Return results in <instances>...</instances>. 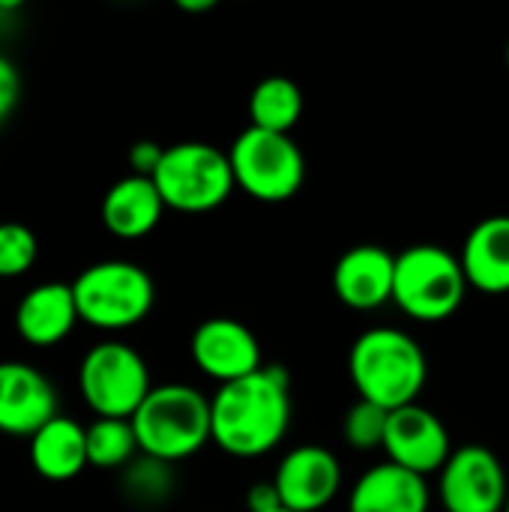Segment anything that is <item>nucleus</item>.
<instances>
[{
  "label": "nucleus",
  "instance_id": "nucleus-1",
  "mask_svg": "<svg viewBox=\"0 0 509 512\" xmlns=\"http://www.w3.org/2000/svg\"><path fill=\"white\" fill-rule=\"evenodd\" d=\"M213 444L234 459L273 453L291 426V375L270 363L222 384L210 399Z\"/></svg>",
  "mask_w": 509,
  "mask_h": 512
},
{
  "label": "nucleus",
  "instance_id": "nucleus-2",
  "mask_svg": "<svg viewBox=\"0 0 509 512\" xmlns=\"http://www.w3.org/2000/svg\"><path fill=\"white\" fill-rule=\"evenodd\" d=\"M348 375L363 402L399 411L417 402L429 363L414 336L399 327H372L357 336L348 354Z\"/></svg>",
  "mask_w": 509,
  "mask_h": 512
},
{
  "label": "nucleus",
  "instance_id": "nucleus-3",
  "mask_svg": "<svg viewBox=\"0 0 509 512\" xmlns=\"http://www.w3.org/2000/svg\"><path fill=\"white\" fill-rule=\"evenodd\" d=\"M132 429L144 456L177 465L213 441L210 399L189 384H159L135 411Z\"/></svg>",
  "mask_w": 509,
  "mask_h": 512
},
{
  "label": "nucleus",
  "instance_id": "nucleus-4",
  "mask_svg": "<svg viewBox=\"0 0 509 512\" xmlns=\"http://www.w3.org/2000/svg\"><path fill=\"white\" fill-rule=\"evenodd\" d=\"M462 261L435 243H417L396 255L393 303L420 324H438L459 312L468 294Z\"/></svg>",
  "mask_w": 509,
  "mask_h": 512
},
{
  "label": "nucleus",
  "instance_id": "nucleus-5",
  "mask_svg": "<svg viewBox=\"0 0 509 512\" xmlns=\"http://www.w3.org/2000/svg\"><path fill=\"white\" fill-rule=\"evenodd\" d=\"M78 318L96 330H129L141 324L156 303L150 273L132 261H99L78 273L72 282Z\"/></svg>",
  "mask_w": 509,
  "mask_h": 512
},
{
  "label": "nucleus",
  "instance_id": "nucleus-6",
  "mask_svg": "<svg viewBox=\"0 0 509 512\" xmlns=\"http://www.w3.org/2000/svg\"><path fill=\"white\" fill-rule=\"evenodd\" d=\"M150 180L156 183L165 207L177 213H210L237 189L228 153L207 141H180L165 147Z\"/></svg>",
  "mask_w": 509,
  "mask_h": 512
},
{
  "label": "nucleus",
  "instance_id": "nucleus-7",
  "mask_svg": "<svg viewBox=\"0 0 509 512\" xmlns=\"http://www.w3.org/2000/svg\"><path fill=\"white\" fill-rule=\"evenodd\" d=\"M228 159L237 189L261 204L291 201L306 180V159L291 135L249 126L234 138Z\"/></svg>",
  "mask_w": 509,
  "mask_h": 512
},
{
  "label": "nucleus",
  "instance_id": "nucleus-8",
  "mask_svg": "<svg viewBox=\"0 0 509 512\" xmlns=\"http://www.w3.org/2000/svg\"><path fill=\"white\" fill-rule=\"evenodd\" d=\"M78 390L96 417L132 420L150 396V369L144 357L117 339L93 345L78 366Z\"/></svg>",
  "mask_w": 509,
  "mask_h": 512
},
{
  "label": "nucleus",
  "instance_id": "nucleus-9",
  "mask_svg": "<svg viewBox=\"0 0 509 512\" xmlns=\"http://www.w3.org/2000/svg\"><path fill=\"white\" fill-rule=\"evenodd\" d=\"M438 498L447 512H504L509 498L507 471L483 444L453 450L438 474Z\"/></svg>",
  "mask_w": 509,
  "mask_h": 512
},
{
  "label": "nucleus",
  "instance_id": "nucleus-10",
  "mask_svg": "<svg viewBox=\"0 0 509 512\" xmlns=\"http://www.w3.org/2000/svg\"><path fill=\"white\" fill-rule=\"evenodd\" d=\"M384 453L387 462L408 468L420 477H429V474H441V468L453 456V444L441 417H435V411L414 402L408 408L390 411Z\"/></svg>",
  "mask_w": 509,
  "mask_h": 512
},
{
  "label": "nucleus",
  "instance_id": "nucleus-11",
  "mask_svg": "<svg viewBox=\"0 0 509 512\" xmlns=\"http://www.w3.org/2000/svg\"><path fill=\"white\" fill-rule=\"evenodd\" d=\"M276 492L291 512H321L342 489V465L333 450L318 444L294 447L276 468Z\"/></svg>",
  "mask_w": 509,
  "mask_h": 512
},
{
  "label": "nucleus",
  "instance_id": "nucleus-12",
  "mask_svg": "<svg viewBox=\"0 0 509 512\" xmlns=\"http://www.w3.org/2000/svg\"><path fill=\"white\" fill-rule=\"evenodd\" d=\"M195 366L222 384L240 381L264 366L255 333L234 318H207L195 327L189 342Z\"/></svg>",
  "mask_w": 509,
  "mask_h": 512
},
{
  "label": "nucleus",
  "instance_id": "nucleus-13",
  "mask_svg": "<svg viewBox=\"0 0 509 512\" xmlns=\"http://www.w3.org/2000/svg\"><path fill=\"white\" fill-rule=\"evenodd\" d=\"M57 417V393L51 381L15 360H0V435L33 438Z\"/></svg>",
  "mask_w": 509,
  "mask_h": 512
},
{
  "label": "nucleus",
  "instance_id": "nucleus-14",
  "mask_svg": "<svg viewBox=\"0 0 509 512\" xmlns=\"http://www.w3.org/2000/svg\"><path fill=\"white\" fill-rule=\"evenodd\" d=\"M393 276L396 255L363 243L348 249L333 267V291L354 312H372L384 303H393Z\"/></svg>",
  "mask_w": 509,
  "mask_h": 512
},
{
  "label": "nucleus",
  "instance_id": "nucleus-15",
  "mask_svg": "<svg viewBox=\"0 0 509 512\" xmlns=\"http://www.w3.org/2000/svg\"><path fill=\"white\" fill-rule=\"evenodd\" d=\"M72 282H42L30 288L15 306V330L30 348L60 345L78 324Z\"/></svg>",
  "mask_w": 509,
  "mask_h": 512
},
{
  "label": "nucleus",
  "instance_id": "nucleus-16",
  "mask_svg": "<svg viewBox=\"0 0 509 512\" xmlns=\"http://www.w3.org/2000/svg\"><path fill=\"white\" fill-rule=\"evenodd\" d=\"M429 480L393 462L372 465L351 489L348 512H429Z\"/></svg>",
  "mask_w": 509,
  "mask_h": 512
},
{
  "label": "nucleus",
  "instance_id": "nucleus-17",
  "mask_svg": "<svg viewBox=\"0 0 509 512\" xmlns=\"http://www.w3.org/2000/svg\"><path fill=\"white\" fill-rule=\"evenodd\" d=\"M165 210L168 207H165L156 183L150 177L129 174L105 192L99 216H102V225L108 234H114L120 240H141L162 222Z\"/></svg>",
  "mask_w": 509,
  "mask_h": 512
},
{
  "label": "nucleus",
  "instance_id": "nucleus-18",
  "mask_svg": "<svg viewBox=\"0 0 509 512\" xmlns=\"http://www.w3.org/2000/svg\"><path fill=\"white\" fill-rule=\"evenodd\" d=\"M462 270L474 291L509 294V216H486L471 228L462 246Z\"/></svg>",
  "mask_w": 509,
  "mask_h": 512
},
{
  "label": "nucleus",
  "instance_id": "nucleus-19",
  "mask_svg": "<svg viewBox=\"0 0 509 512\" xmlns=\"http://www.w3.org/2000/svg\"><path fill=\"white\" fill-rule=\"evenodd\" d=\"M30 465L48 483L75 480L87 462V429L72 417H54L30 441Z\"/></svg>",
  "mask_w": 509,
  "mask_h": 512
},
{
  "label": "nucleus",
  "instance_id": "nucleus-20",
  "mask_svg": "<svg viewBox=\"0 0 509 512\" xmlns=\"http://www.w3.org/2000/svg\"><path fill=\"white\" fill-rule=\"evenodd\" d=\"M303 114V93L285 75H270L255 84L249 96V120L255 129L291 135Z\"/></svg>",
  "mask_w": 509,
  "mask_h": 512
},
{
  "label": "nucleus",
  "instance_id": "nucleus-21",
  "mask_svg": "<svg viewBox=\"0 0 509 512\" xmlns=\"http://www.w3.org/2000/svg\"><path fill=\"white\" fill-rule=\"evenodd\" d=\"M141 456L132 420H108L96 417L87 426V462L102 471L126 468Z\"/></svg>",
  "mask_w": 509,
  "mask_h": 512
},
{
  "label": "nucleus",
  "instance_id": "nucleus-22",
  "mask_svg": "<svg viewBox=\"0 0 509 512\" xmlns=\"http://www.w3.org/2000/svg\"><path fill=\"white\" fill-rule=\"evenodd\" d=\"M120 486H123V495L135 507H159L174 492V471L168 462H159V459H150L141 453L135 462H129L123 468Z\"/></svg>",
  "mask_w": 509,
  "mask_h": 512
},
{
  "label": "nucleus",
  "instance_id": "nucleus-23",
  "mask_svg": "<svg viewBox=\"0 0 509 512\" xmlns=\"http://www.w3.org/2000/svg\"><path fill=\"white\" fill-rule=\"evenodd\" d=\"M39 258L36 234L21 222H0V279H15L33 270Z\"/></svg>",
  "mask_w": 509,
  "mask_h": 512
},
{
  "label": "nucleus",
  "instance_id": "nucleus-24",
  "mask_svg": "<svg viewBox=\"0 0 509 512\" xmlns=\"http://www.w3.org/2000/svg\"><path fill=\"white\" fill-rule=\"evenodd\" d=\"M387 420H390V411L372 405V402H363L357 399L351 405V411L345 414V441L348 447L354 450H384V435H387Z\"/></svg>",
  "mask_w": 509,
  "mask_h": 512
},
{
  "label": "nucleus",
  "instance_id": "nucleus-25",
  "mask_svg": "<svg viewBox=\"0 0 509 512\" xmlns=\"http://www.w3.org/2000/svg\"><path fill=\"white\" fill-rule=\"evenodd\" d=\"M18 99H21V75L15 63L6 54H0V126L18 108Z\"/></svg>",
  "mask_w": 509,
  "mask_h": 512
},
{
  "label": "nucleus",
  "instance_id": "nucleus-26",
  "mask_svg": "<svg viewBox=\"0 0 509 512\" xmlns=\"http://www.w3.org/2000/svg\"><path fill=\"white\" fill-rule=\"evenodd\" d=\"M162 156H165V147H159L156 141H135L129 147V168L138 177H153Z\"/></svg>",
  "mask_w": 509,
  "mask_h": 512
},
{
  "label": "nucleus",
  "instance_id": "nucleus-27",
  "mask_svg": "<svg viewBox=\"0 0 509 512\" xmlns=\"http://www.w3.org/2000/svg\"><path fill=\"white\" fill-rule=\"evenodd\" d=\"M246 504H249V512H270L282 507V498L276 492V483H255L246 495Z\"/></svg>",
  "mask_w": 509,
  "mask_h": 512
},
{
  "label": "nucleus",
  "instance_id": "nucleus-28",
  "mask_svg": "<svg viewBox=\"0 0 509 512\" xmlns=\"http://www.w3.org/2000/svg\"><path fill=\"white\" fill-rule=\"evenodd\" d=\"M177 9L198 15V12H210V9H216V0H177Z\"/></svg>",
  "mask_w": 509,
  "mask_h": 512
},
{
  "label": "nucleus",
  "instance_id": "nucleus-29",
  "mask_svg": "<svg viewBox=\"0 0 509 512\" xmlns=\"http://www.w3.org/2000/svg\"><path fill=\"white\" fill-rule=\"evenodd\" d=\"M270 512H291V510H285V507H279V510H270Z\"/></svg>",
  "mask_w": 509,
  "mask_h": 512
},
{
  "label": "nucleus",
  "instance_id": "nucleus-30",
  "mask_svg": "<svg viewBox=\"0 0 509 512\" xmlns=\"http://www.w3.org/2000/svg\"><path fill=\"white\" fill-rule=\"evenodd\" d=\"M507 66H509V42H507Z\"/></svg>",
  "mask_w": 509,
  "mask_h": 512
},
{
  "label": "nucleus",
  "instance_id": "nucleus-31",
  "mask_svg": "<svg viewBox=\"0 0 509 512\" xmlns=\"http://www.w3.org/2000/svg\"><path fill=\"white\" fill-rule=\"evenodd\" d=\"M504 512H509V498H507V507H504Z\"/></svg>",
  "mask_w": 509,
  "mask_h": 512
}]
</instances>
